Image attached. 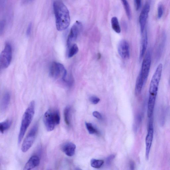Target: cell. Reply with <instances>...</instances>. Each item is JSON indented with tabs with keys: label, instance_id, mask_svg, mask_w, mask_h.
I'll use <instances>...</instances> for the list:
<instances>
[{
	"label": "cell",
	"instance_id": "7c38bea8",
	"mask_svg": "<svg viewBox=\"0 0 170 170\" xmlns=\"http://www.w3.org/2000/svg\"><path fill=\"white\" fill-rule=\"evenodd\" d=\"M118 52L123 59H127L130 56L129 45L125 40H121L119 43L118 47Z\"/></svg>",
	"mask_w": 170,
	"mask_h": 170
},
{
	"label": "cell",
	"instance_id": "8fae6325",
	"mask_svg": "<svg viewBox=\"0 0 170 170\" xmlns=\"http://www.w3.org/2000/svg\"><path fill=\"white\" fill-rule=\"evenodd\" d=\"M150 10V4L147 3L145 4L140 13L139 23L141 33H143L145 30L146 22L148 17Z\"/></svg>",
	"mask_w": 170,
	"mask_h": 170
},
{
	"label": "cell",
	"instance_id": "2e32d148",
	"mask_svg": "<svg viewBox=\"0 0 170 170\" xmlns=\"http://www.w3.org/2000/svg\"><path fill=\"white\" fill-rule=\"evenodd\" d=\"M11 100V95L9 93L4 94L2 99L1 103V111L2 112H5L9 107Z\"/></svg>",
	"mask_w": 170,
	"mask_h": 170
},
{
	"label": "cell",
	"instance_id": "603a6c76",
	"mask_svg": "<svg viewBox=\"0 0 170 170\" xmlns=\"http://www.w3.org/2000/svg\"><path fill=\"white\" fill-rule=\"evenodd\" d=\"M85 126L87 130L90 134H98V132L92 125L89 123H85Z\"/></svg>",
	"mask_w": 170,
	"mask_h": 170
},
{
	"label": "cell",
	"instance_id": "4fadbf2b",
	"mask_svg": "<svg viewBox=\"0 0 170 170\" xmlns=\"http://www.w3.org/2000/svg\"><path fill=\"white\" fill-rule=\"evenodd\" d=\"M76 146L72 142H68L64 143L62 146L61 150L68 157H71L75 153Z\"/></svg>",
	"mask_w": 170,
	"mask_h": 170
},
{
	"label": "cell",
	"instance_id": "3957f363",
	"mask_svg": "<svg viewBox=\"0 0 170 170\" xmlns=\"http://www.w3.org/2000/svg\"><path fill=\"white\" fill-rule=\"evenodd\" d=\"M60 115L58 109H49L44 115L43 121L46 129L48 132L53 131L60 122Z\"/></svg>",
	"mask_w": 170,
	"mask_h": 170
},
{
	"label": "cell",
	"instance_id": "1f68e13d",
	"mask_svg": "<svg viewBox=\"0 0 170 170\" xmlns=\"http://www.w3.org/2000/svg\"><path fill=\"white\" fill-rule=\"evenodd\" d=\"M130 168L131 169L133 170L134 169L135 166V163L134 162L132 161H131L130 162Z\"/></svg>",
	"mask_w": 170,
	"mask_h": 170
},
{
	"label": "cell",
	"instance_id": "5b68a950",
	"mask_svg": "<svg viewBox=\"0 0 170 170\" xmlns=\"http://www.w3.org/2000/svg\"><path fill=\"white\" fill-rule=\"evenodd\" d=\"M38 129V125L37 123L31 128L22 144L21 150L23 152H27L33 146Z\"/></svg>",
	"mask_w": 170,
	"mask_h": 170
},
{
	"label": "cell",
	"instance_id": "ac0fdd59",
	"mask_svg": "<svg viewBox=\"0 0 170 170\" xmlns=\"http://www.w3.org/2000/svg\"><path fill=\"white\" fill-rule=\"evenodd\" d=\"M111 24L112 28L114 31L117 33H120L121 29L117 17H114L112 18Z\"/></svg>",
	"mask_w": 170,
	"mask_h": 170
},
{
	"label": "cell",
	"instance_id": "7a4b0ae2",
	"mask_svg": "<svg viewBox=\"0 0 170 170\" xmlns=\"http://www.w3.org/2000/svg\"><path fill=\"white\" fill-rule=\"evenodd\" d=\"M35 103L32 101L23 115L20 131L18 137V143L20 144L25 134L27 129L33 121L35 113Z\"/></svg>",
	"mask_w": 170,
	"mask_h": 170
},
{
	"label": "cell",
	"instance_id": "4dcf8cb0",
	"mask_svg": "<svg viewBox=\"0 0 170 170\" xmlns=\"http://www.w3.org/2000/svg\"><path fill=\"white\" fill-rule=\"evenodd\" d=\"M32 28V24L31 23L29 24L28 26L26 32V34L27 36H29L31 33V30Z\"/></svg>",
	"mask_w": 170,
	"mask_h": 170
},
{
	"label": "cell",
	"instance_id": "5bb4252c",
	"mask_svg": "<svg viewBox=\"0 0 170 170\" xmlns=\"http://www.w3.org/2000/svg\"><path fill=\"white\" fill-rule=\"evenodd\" d=\"M40 163V159L37 155H33L29 159L25 165L24 170H30L38 166Z\"/></svg>",
	"mask_w": 170,
	"mask_h": 170
},
{
	"label": "cell",
	"instance_id": "44dd1931",
	"mask_svg": "<svg viewBox=\"0 0 170 170\" xmlns=\"http://www.w3.org/2000/svg\"><path fill=\"white\" fill-rule=\"evenodd\" d=\"M104 163V161L102 160L93 159L91 160V166L96 168H99L102 166Z\"/></svg>",
	"mask_w": 170,
	"mask_h": 170
},
{
	"label": "cell",
	"instance_id": "8992f818",
	"mask_svg": "<svg viewBox=\"0 0 170 170\" xmlns=\"http://www.w3.org/2000/svg\"><path fill=\"white\" fill-rule=\"evenodd\" d=\"M12 48L10 43H6L0 55V67L4 69L10 65L12 59Z\"/></svg>",
	"mask_w": 170,
	"mask_h": 170
},
{
	"label": "cell",
	"instance_id": "d6a6232c",
	"mask_svg": "<svg viewBox=\"0 0 170 170\" xmlns=\"http://www.w3.org/2000/svg\"><path fill=\"white\" fill-rule=\"evenodd\" d=\"M33 1V0H26V1L28 2H30Z\"/></svg>",
	"mask_w": 170,
	"mask_h": 170
},
{
	"label": "cell",
	"instance_id": "6da1fadb",
	"mask_svg": "<svg viewBox=\"0 0 170 170\" xmlns=\"http://www.w3.org/2000/svg\"><path fill=\"white\" fill-rule=\"evenodd\" d=\"M53 7L57 30L59 31L66 30L71 23L68 8L65 4L59 1H54Z\"/></svg>",
	"mask_w": 170,
	"mask_h": 170
},
{
	"label": "cell",
	"instance_id": "cb8c5ba5",
	"mask_svg": "<svg viewBox=\"0 0 170 170\" xmlns=\"http://www.w3.org/2000/svg\"><path fill=\"white\" fill-rule=\"evenodd\" d=\"M142 119V116L140 115H137L136 117L134 124V130L135 131H137L138 129L139 128Z\"/></svg>",
	"mask_w": 170,
	"mask_h": 170
},
{
	"label": "cell",
	"instance_id": "83f0119b",
	"mask_svg": "<svg viewBox=\"0 0 170 170\" xmlns=\"http://www.w3.org/2000/svg\"><path fill=\"white\" fill-rule=\"evenodd\" d=\"M93 115L94 117L99 119V120H102V114L98 111H94L93 113Z\"/></svg>",
	"mask_w": 170,
	"mask_h": 170
},
{
	"label": "cell",
	"instance_id": "9a60e30c",
	"mask_svg": "<svg viewBox=\"0 0 170 170\" xmlns=\"http://www.w3.org/2000/svg\"><path fill=\"white\" fill-rule=\"evenodd\" d=\"M142 34V36L140 54V60L143 58L146 52L148 43V34L146 31L145 30L143 33Z\"/></svg>",
	"mask_w": 170,
	"mask_h": 170
},
{
	"label": "cell",
	"instance_id": "52a82bcc",
	"mask_svg": "<svg viewBox=\"0 0 170 170\" xmlns=\"http://www.w3.org/2000/svg\"><path fill=\"white\" fill-rule=\"evenodd\" d=\"M163 66L160 63L158 66L150 81L149 94H157L159 82L161 77Z\"/></svg>",
	"mask_w": 170,
	"mask_h": 170
},
{
	"label": "cell",
	"instance_id": "d4e9b609",
	"mask_svg": "<svg viewBox=\"0 0 170 170\" xmlns=\"http://www.w3.org/2000/svg\"><path fill=\"white\" fill-rule=\"evenodd\" d=\"M89 100L92 103L96 104L99 102L100 99L97 96H92L89 98Z\"/></svg>",
	"mask_w": 170,
	"mask_h": 170
},
{
	"label": "cell",
	"instance_id": "7402d4cb",
	"mask_svg": "<svg viewBox=\"0 0 170 170\" xmlns=\"http://www.w3.org/2000/svg\"><path fill=\"white\" fill-rule=\"evenodd\" d=\"M123 5L124 7L125 10L128 18L130 20L131 18V12L129 4L127 0H121Z\"/></svg>",
	"mask_w": 170,
	"mask_h": 170
},
{
	"label": "cell",
	"instance_id": "4316f807",
	"mask_svg": "<svg viewBox=\"0 0 170 170\" xmlns=\"http://www.w3.org/2000/svg\"><path fill=\"white\" fill-rule=\"evenodd\" d=\"M6 25L5 21L2 20L0 22V34L2 35L3 33Z\"/></svg>",
	"mask_w": 170,
	"mask_h": 170
},
{
	"label": "cell",
	"instance_id": "484cf974",
	"mask_svg": "<svg viewBox=\"0 0 170 170\" xmlns=\"http://www.w3.org/2000/svg\"><path fill=\"white\" fill-rule=\"evenodd\" d=\"M163 13V8L162 5L159 6L158 8V17L159 19H160L162 17Z\"/></svg>",
	"mask_w": 170,
	"mask_h": 170
},
{
	"label": "cell",
	"instance_id": "9c48e42d",
	"mask_svg": "<svg viewBox=\"0 0 170 170\" xmlns=\"http://www.w3.org/2000/svg\"><path fill=\"white\" fill-rule=\"evenodd\" d=\"M151 63V57L150 52H146L142 63L140 72L138 77L143 80L145 83L147 80Z\"/></svg>",
	"mask_w": 170,
	"mask_h": 170
},
{
	"label": "cell",
	"instance_id": "30bf717a",
	"mask_svg": "<svg viewBox=\"0 0 170 170\" xmlns=\"http://www.w3.org/2000/svg\"><path fill=\"white\" fill-rule=\"evenodd\" d=\"M150 119L148 133L146 138V157L147 159H149L154 133L153 117L150 118Z\"/></svg>",
	"mask_w": 170,
	"mask_h": 170
},
{
	"label": "cell",
	"instance_id": "277c9868",
	"mask_svg": "<svg viewBox=\"0 0 170 170\" xmlns=\"http://www.w3.org/2000/svg\"><path fill=\"white\" fill-rule=\"evenodd\" d=\"M49 74L54 79H61L66 81L67 71L65 67L60 63L53 62L50 67Z\"/></svg>",
	"mask_w": 170,
	"mask_h": 170
},
{
	"label": "cell",
	"instance_id": "ffe728a7",
	"mask_svg": "<svg viewBox=\"0 0 170 170\" xmlns=\"http://www.w3.org/2000/svg\"><path fill=\"white\" fill-rule=\"evenodd\" d=\"M68 49V58H71L74 56L79 50V48L76 44H73Z\"/></svg>",
	"mask_w": 170,
	"mask_h": 170
},
{
	"label": "cell",
	"instance_id": "f1b7e54d",
	"mask_svg": "<svg viewBox=\"0 0 170 170\" xmlns=\"http://www.w3.org/2000/svg\"><path fill=\"white\" fill-rule=\"evenodd\" d=\"M135 7L137 11H138L141 6L142 0H135Z\"/></svg>",
	"mask_w": 170,
	"mask_h": 170
},
{
	"label": "cell",
	"instance_id": "ba28073f",
	"mask_svg": "<svg viewBox=\"0 0 170 170\" xmlns=\"http://www.w3.org/2000/svg\"><path fill=\"white\" fill-rule=\"evenodd\" d=\"M82 28V23L79 21H76L72 25L67 40V45L68 48H69L75 42Z\"/></svg>",
	"mask_w": 170,
	"mask_h": 170
},
{
	"label": "cell",
	"instance_id": "e0dca14e",
	"mask_svg": "<svg viewBox=\"0 0 170 170\" xmlns=\"http://www.w3.org/2000/svg\"><path fill=\"white\" fill-rule=\"evenodd\" d=\"M71 107L70 106L67 107L64 110V120L68 126H70L71 124Z\"/></svg>",
	"mask_w": 170,
	"mask_h": 170
},
{
	"label": "cell",
	"instance_id": "d6986e66",
	"mask_svg": "<svg viewBox=\"0 0 170 170\" xmlns=\"http://www.w3.org/2000/svg\"><path fill=\"white\" fill-rule=\"evenodd\" d=\"M12 122L11 120H7L0 123V132L3 133L10 129L12 125Z\"/></svg>",
	"mask_w": 170,
	"mask_h": 170
},
{
	"label": "cell",
	"instance_id": "f546056e",
	"mask_svg": "<svg viewBox=\"0 0 170 170\" xmlns=\"http://www.w3.org/2000/svg\"><path fill=\"white\" fill-rule=\"evenodd\" d=\"M115 157V156L114 155H111L109 156V157L107 158L106 160L107 164L109 165H110V164H111V162L112 160L114 159Z\"/></svg>",
	"mask_w": 170,
	"mask_h": 170
}]
</instances>
